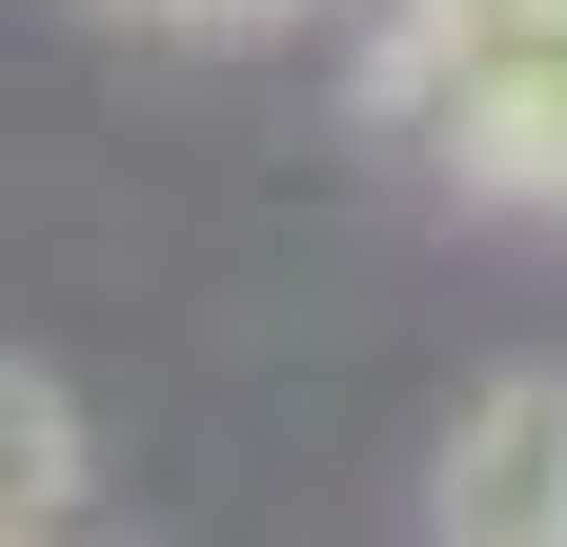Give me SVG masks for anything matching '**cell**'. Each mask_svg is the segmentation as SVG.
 I'll use <instances>...</instances> for the list:
<instances>
[{
  "mask_svg": "<svg viewBox=\"0 0 567 547\" xmlns=\"http://www.w3.org/2000/svg\"><path fill=\"white\" fill-rule=\"evenodd\" d=\"M102 21H142V41H305L324 0H102Z\"/></svg>",
  "mask_w": 567,
  "mask_h": 547,
  "instance_id": "3",
  "label": "cell"
},
{
  "mask_svg": "<svg viewBox=\"0 0 567 547\" xmlns=\"http://www.w3.org/2000/svg\"><path fill=\"white\" fill-rule=\"evenodd\" d=\"M425 547H567V365H507L425 446Z\"/></svg>",
  "mask_w": 567,
  "mask_h": 547,
  "instance_id": "1",
  "label": "cell"
},
{
  "mask_svg": "<svg viewBox=\"0 0 567 547\" xmlns=\"http://www.w3.org/2000/svg\"><path fill=\"white\" fill-rule=\"evenodd\" d=\"M385 21H425V41H507V21H567V0H385Z\"/></svg>",
  "mask_w": 567,
  "mask_h": 547,
  "instance_id": "4",
  "label": "cell"
},
{
  "mask_svg": "<svg viewBox=\"0 0 567 547\" xmlns=\"http://www.w3.org/2000/svg\"><path fill=\"white\" fill-rule=\"evenodd\" d=\"M82 487H102V446H82V405H61V365L0 345V547H61Z\"/></svg>",
  "mask_w": 567,
  "mask_h": 547,
  "instance_id": "2",
  "label": "cell"
}]
</instances>
